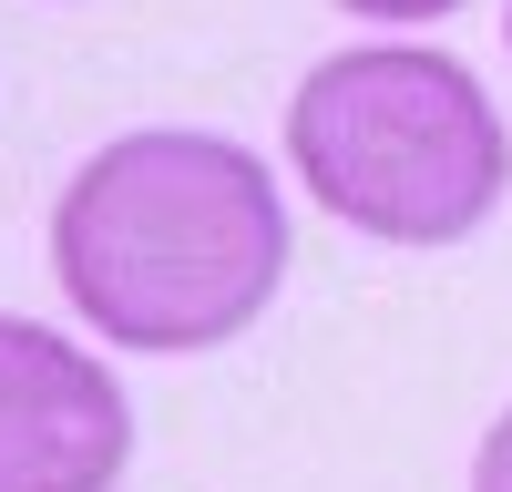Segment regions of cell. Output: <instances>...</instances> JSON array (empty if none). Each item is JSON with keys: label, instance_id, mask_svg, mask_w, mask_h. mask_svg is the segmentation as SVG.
Listing matches in <instances>:
<instances>
[{"label": "cell", "instance_id": "7a4b0ae2", "mask_svg": "<svg viewBox=\"0 0 512 492\" xmlns=\"http://www.w3.org/2000/svg\"><path fill=\"white\" fill-rule=\"evenodd\" d=\"M287 175L379 246H461L512 195V134L472 62L349 41L287 93Z\"/></svg>", "mask_w": 512, "mask_h": 492}, {"label": "cell", "instance_id": "8992f818", "mask_svg": "<svg viewBox=\"0 0 512 492\" xmlns=\"http://www.w3.org/2000/svg\"><path fill=\"white\" fill-rule=\"evenodd\" d=\"M502 41H512V0H502Z\"/></svg>", "mask_w": 512, "mask_h": 492}, {"label": "cell", "instance_id": "277c9868", "mask_svg": "<svg viewBox=\"0 0 512 492\" xmlns=\"http://www.w3.org/2000/svg\"><path fill=\"white\" fill-rule=\"evenodd\" d=\"M338 11H359V21H390V31H410V21H451V11H472V0H338Z\"/></svg>", "mask_w": 512, "mask_h": 492}, {"label": "cell", "instance_id": "5b68a950", "mask_svg": "<svg viewBox=\"0 0 512 492\" xmlns=\"http://www.w3.org/2000/svg\"><path fill=\"white\" fill-rule=\"evenodd\" d=\"M472 492H512V410L482 431V451H472Z\"/></svg>", "mask_w": 512, "mask_h": 492}, {"label": "cell", "instance_id": "6da1fadb", "mask_svg": "<svg viewBox=\"0 0 512 492\" xmlns=\"http://www.w3.org/2000/svg\"><path fill=\"white\" fill-rule=\"evenodd\" d=\"M52 277L72 318L113 349H226L287 287V195L236 134L134 123L72 164L52 205Z\"/></svg>", "mask_w": 512, "mask_h": 492}, {"label": "cell", "instance_id": "3957f363", "mask_svg": "<svg viewBox=\"0 0 512 492\" xmlns=\"http://www.w3.org/2000/svg\"><path fill=\"white\" fill-rule=\"evenodd\" d=\"M134 462V400L103 349L0 318V492H113Z\"/></svg>", "mask_w": 512, "mask_h": 492}]
</instances>
